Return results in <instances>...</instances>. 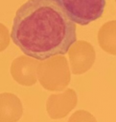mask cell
I'll return each mask as SVG.
<instances>
[{"instance_id": "obj_1", "label": "cell", "mask_w": 116, "mask_h": 122, "mask_svg": "<svg viewBox=\"0 0 116 122\" xmlns=\"http://www.w3.org/2000/svg\"><path fill=\"white\" fill-rule=\"evenodd\" d=\"M12 42L39 61L65 54L76 42V24L55 0H28L16 10Z\"/></svg>"}, {"instance_id": "obj_2", "label": "cell", "mask_w": 116, "mask_h": 122, "mask_svg": "<svg viewBox=\"0 0 116 122\" xmlns=\"http://www.w3.org/2000/svg\"><path fill=\"white\" fill-rule=\"evenodd\" d=\"M36 74L40 85L51 92L63 91L71 79L70 68L64 55H55L39 61Z\"/></svg>"}, {"instance_id": "obj_3", "label": "cell", "mask_w": 116, "mask_h": 122, "mask_svg": "<svg viewBox=\"0 0 116 122\" xmlns=\"http://www.w3.org/2000/svg\"><path fill=\"white\" fill-rule=\"evenodd\" d=\"M67 16L81 26L100 18L105 7V0H55Z\"/></svg>"}, {"instance_id": "obj_4", "label": "cell", "mask_w": 116, "mask_h": 122, "mask_svg": "<svg viewBox=\"0 0 116 122\" xmlns=\"http://www.w3.org/2000/svg\"><path fill=\"white\" fill-rule=\"evenodd\" d=\"M72 73L81 74L87 71L95 62L96 53L93 46L86 41H76L68 50Z\"/></svg>"}, {"instance_id": "obj_5", "label": "cell", "mask_w": 116, "mask_h": 122, "mask_svg": "<svg viewBox=\"0 0 116 122\" xmlns=\"http://www.w3.org/2000/svg\"><path fill=\"white\" fill-rule=\"evenodd\" d=\"M39 60L28 55L16 57L11 65V75L15 82L22 86L30 87L37 81V66Z\"/></svg>"}, {"instance_id": "obj_6", "label": "cell", "mask_w": 116, "mask_h": 122, "mask_svg": "<svg viewBox=\"0 0 116 122\" xmlns=\"http://www.w3.org/2000/svg\"><path fill=\"white\" fill-rule=\"evenodd\" d=\"M78 97L73 89H66L60 93L51 94L46 102V111L52 119L65 117L77 105Z\"/></svg>"}, {"instance_id": "obj_7", "label": "cell", "mask_w": 116, "mask_h": 122, "mask_svg": "<svg viewBox=\"0 0 116 122\" xmlns=\"http://www.w3.org/2000/svg\"><path fill=\"white\" fill-rule=\"evenodd\" d=\"M23 113L21 100L11 92L0 93V122H17Z\"/></svg>"}, {"instance_id": "obj_8", "label": "cell", "mask_w": 116, "mask_h": 122, "mask_svg": "<svg viewBox=\"0 0 116 122\" xmlns=\"http://www.w3.org/2000/svg\"><path fill=\"white\" fill-rule=\"evenodd\" d=\"M98 42L105 52L116 55V20L108 21L100 28Z\"/></svg>"}, {"instance_id": "obj_9", "label": "cell", "mask_w": 116, "mask_h": 122, "mask_svg": "<svg viewBox=\"0 0 116 122\" xmlns=\"http://www.w3.org/2000/svg\"><path fill=\"white\" fill-rule=\"evenodd\" d=\"M68 122H97L94 115L87 111L80 110L75 112L69 118Z\"/></svg>"}, {"instance_id": "obj_10", "label": "cell", "mask_w": 116, "mask_h": 122, "mask_svg": "<svg viewBox=\"0 0 116 122\" xmlns=\"http://www.w3.org/2000/svg\"><path fill=\"white\" fill-rule=\"evenodd\" d=\"M10 40L11 34L8 28L4 24L0 23V52L8 48V46L10 45Z\"/></svg>"}, {"instance_id": "obj_11", "label": "cell", "mask_w": 116, "mask_h": 122, "mask_svg": "<svg viewBox=\"0 0 116 122\" xmlns=\"http://www.w3.org/2000/svg\"><path fill=\"white\" fill-rule=\"evenodd\" d=\"M115 2H116V0H115Z\"/></svg>"}]
</instances>
